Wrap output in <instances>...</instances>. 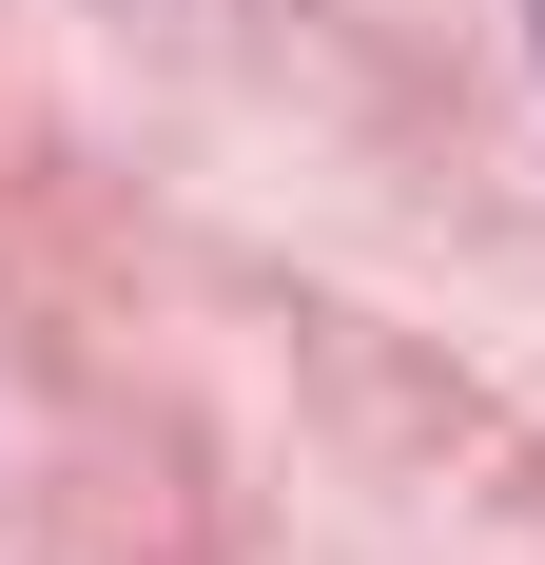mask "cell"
Here are the masks:
<instances>
[{
	"mask_svg": "<svg viewBox=\"0 0 545 565\" xmlns=\"http://www.w3.org/2000/svg\"><path fill=\"white\" fill-rule=\"evenodd\" d=\"M526 20H545V0H526Z\"/></svg>",
	"mask_w": 545,
	"mask_h": 565,
	"instance_id": "cell-1",
	"label": "cell"
}]
</instances>
